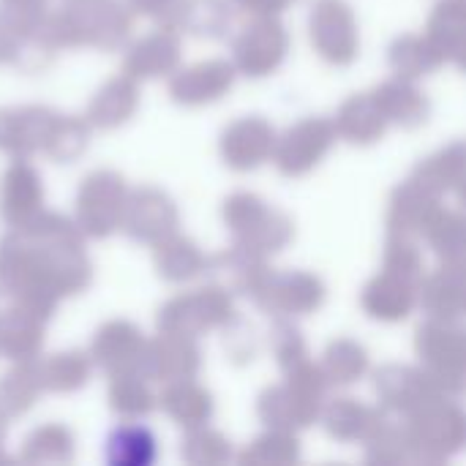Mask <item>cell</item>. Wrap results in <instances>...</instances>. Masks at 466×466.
Masks as SVG:
<instances>
[{"label": "cell", "mask_w": 466, "mask_h": 466, "mask_svg": "<svg viewBox=\"0 0 466 466\" xmlns=\"http://www.w3.org/2000/svg\"><path fill=\"white\" fill-rule=\"evenodd\" d=\"M85 240L76 221L49 210L11 227L0 240V298H14V306L49 325L63 298L93 284Z\"/></svg>", "instance_id": "obj_1"}, {"label": "cell", "mask_w": 466, "mask_h": 466, "mask_svg": "<svg viewBox=\"0 0 466 466\" xmlns=\"http://www.w3.org/2000/svg\"><path fill=\"white\" fill-rule=\"evenodd\" d=\"M221 216L232 235V243L259 257H273L284 251L295 238V221L284 210L268 205L262 197L248 191L227 197Z\"/></svg>", "instance_id": "obj_2"}, {"label": "cell", "mask_w": 466, "mask_h": 466, "mask_svg": "<svg viewBox=\"0 0 466 466\" xmlns=\"http://www.w3.org/2000/svg\"><path fill=\"white\" fill-rule=\"evenodd\" d=\"M407 434L412 442V464L440 466L453 459L466 442L464 412L453 399H440L407 415Z\"/></svg>", "instance_id": "obj_3"}, {"label": "cell", "mask_w": 466, "mask_h": 466, "mask_svg": "<svg viewBox=\"0 0 466 466\" xmlns=\"http://www.w3.org/2000/svg\"><path fill=\"white\" fill-rule=\"evenodd\" d=\"M235 314L232 295L218 284H208L188 295H177L158 309V333L199 339L208 330H221Z\"/></svg>", "instance_id": "obj_4"}, {"label": "cell", "mask_w": 466, "mask_h": 466, "mask_svg": "<svg viewBox=\"0 0 466 466\" xmlns=\"http://www.w3.org/2000/svg\"><path fill=\"white\" fill-rule=\"evenodd\" d=\"M415 352L448 399H459L464 393L466 339L456 322L426 319L415 333Z\"/></svg>", "instance_id": "obj_5"}, {"label": "cell", "mask_w": 466, "mask_h": 466, "mask_svg": "<svg viewBox=\"0 0 466 466\" xmlns=\"http://www.w3.org/2000/svg\"><path fill=\"white\" fill-rule=\"evenodd\" d=\"M128 183L123 175L112 169H98L87 175L76 191V227L85 238L104 240L120 229L126 199H128Z\"/></svg>", "instance_id": "obj_6"}, {"label": "cell", "mask_w": 466, "mask_h": 466, "mask_svg": "<svg viewBox=\"0 0 466 466\" xmlns=\"http://www.w3.org/2000/svg\"><path fill=\"white\" fill-rule=\"evenodd\" d=\"M251 300L268 317H306L325 303V284L309 270H268Z\"/></svg>", "instance_id": "obj_7"}, {"label": "cell", "mask_w": 466, "mask_h": 466, "mask_svg": "<svg viewBox=\"0 0 466 466\" xmlns=\"http://www.w3.org/2000/svg\"><path fill=\"white\" fill-rule=\"evenodd\" d=\"M289 52V33L279 16H254L232 41V66L238 74L262 79L273 74Z\"/></svg>", "instance_id": "obj_8"}, {"label": "cell", "mask_w": 466, "mask_h": 466, "mask_svg": "<svg viewBox=\"0 0 466 466\" xmlns=\"http://www.w3.org/2000/svg\"><path fill=\"white\" fill-rule=\"evenodd\" d=\"M336 145V128L328 117H303L276 137L273 161L284 177H303L322 164Z\"/></svg>", "instance_id": "obj_9"}, {"label": "cell", "mask_w": 466, "mask_h": 466, "mask_svg": "<svg viewBox=\"0 0 466 466\" xmlns=\"http://www.w3.org/2000/svg\"><path fill=\"white\" fill-rule=\"evenodd\" d=\"M309 33L311 44L333 66L355 63L360 52V33L358 19L350 3L344 0H314L309 14Z\"/></svg>", "instance_id": "obj_10"}, {"label": "cell", "mask_w": 466, "mask_h": 466, "mask_svg": "<svg viewBox=\"0 0 466 466\" xmlns=\"http://www.w3.org/2000/svg\"><path fill=\"white\" fill-rule=\"evenodd\" d=\"M374 390L382 401V410L412 415L420 407L448 399L434 377L423 366H404V363H385L374 371Z\"/></svg>", "instance_id": "obj_11"}, {"label": "cell", "mask_w": 466, "mask_h": 466, "mask_svg": "<svg viewBox=\"0 0 466 466\" xmlns=\"http://www.w3.org/2000/svg\"><path fill=\"white\" fill-rule=\"evenodd\" d=\"M202 369V350L197 339L158 333L145 339L137 374L147 382H177V380H197Z\"/></svg>", "instance_id": "obj_12"}, {"label": "cell", "mask_w": 466, "mask_h": 466, "mask_svg": "<svg viewBox=\"0 0 466 466\" xmlns=\"http://www.w3.org/2000/svg\"><path fill=\"white\" fill-rule=\"evenodd\" d=\"M177 227H180V213L169 194H164L161 188H153V186L128 191L120 229L134 243L153 246L156 240L177 232Z\"/></svg>", "instance_id": "obj_13"}, {"label": "cell", "mask_w": 466, "mask_h": 466, "mask_svg": "<svg viewBox=\"0 0 466 466\" xmlns=\"http://www.w3.org/2000/svg\"><path fill=\"white\" fill-rule=\"evenodd\" d=\"M322 404H325L322 399H314L284 380L281 385H270L259 393L257 415L268 429L298 434L319 420Z\"/></svg>", "instance_id": "obj_14"}, {"label": "cell", "mask_w": 466, "mask_h": 466, "mask_svg": "<svg viewBox=\"0 0 466 466\" xmlns=\"http://www.w3.org/2000/svg\"><path fill=\"white\" fill-rule=\"evenodd\" d=\"M238 68L232 60H202L197 66H188L183 71H172L169 79V96L180 106H205L218 98H224L235 85Z\"/></svg>", "instance_id": "obj_15"}, {"label": "cell", "mask_w": 466, "mask_h": 466, "mask_svg": "<svg viewBox=\"0 0 466 466\" xmlns=\"http://www.w3.org/2000/svg\"><path fill=\"white\" fill-rule=\"evenodd\" d=\"M276 137V128L265 117H240L221 134V158L229 169L251 172L273 158Z\"/></svg>", "instance_id": "obj_16"}, {"label": "cell", "mask_w": 466, "mask_h": 466, "mask_svg": "<svg viewBox=\"0 0 466 466\" xmlns=\"http://www.w3.org/2000/svg\"><path fill=\"white\" fill-rule=\"evenodd\" d=\"M142 347H145V333L134 322H128V319H109L93 336L90 360L106 377L137 374Z\"/></svg>", "instance_id": "obj_17"}, {"label": "cell", "mask_w": 466, "mask_h": 466, "mask_svg": "<svg viewBox=\"0 0 466 466\" xmlns=\"http://www.w3.org/2000/svg\"><path fill=\"white\" fill-rule=\"evenodd\" d=\"M55 115V109L41 104L0 109V150L11 158H30L41 153Z\"/></svg>", "instance_id": "obj_18"}, {"label": "cell", "mask_w": 466, "mask_h": 466, "mask_svg": "<svg viewBox=\"0 0 466 466\" xmlns=\"http://www.w3.org/2000/svg\"><path fill=\"white\" fill-rule=\"evenodd\" d=\"M270 265L268 257H259L238 243H232L229 248L205 257V268L202 273L210 279V284H218L221 289H227L232 298H251L257 292V287L262 284V279L268 276Z\"/></svg>", "instance_id": "obj_19"}, {"label": "cell", "mask_w": 466, "mask_h": 466, "mask_svg": "<svg viewBox=\"0 0 466 466\" xmlns=\"http://www.w3.org/2000/svg\"><path fill=\"white\" fill-rule=\"evenodd\" d=\"M418 306L426 319L456 322L466 311V273L464 265L442 262L437 270L423 273L418 284Z\"/></svg>", "instance_id": "obj_20"}, {"label": "cell", "mask_w": 466, "mask_h": 466, "mask_svg": "<svg viewBox=\"0 0 466 466\" xmlns=\"http://www.w3.org/2000/svg\"><path fill=\"white\" fill-rule=\"evenodd\" d=\"M180 55H183L180 33L169 27H158L128 46L126 60H123V74L137 82L169 76L172 71H177Z\"/></svg>", "instance_id": "obj_21"}, {"label": "cell", "mask_w": 466, "mask_h": 466, "mask_svg": "<svg viewBox=\"0 0 466 466\" xmlns=\"http://www.w3.org/2000/svg\"><path fill=\"white\" fill-rule=\"evenodd\" d=\"M44 210V183L27 158H16L0 180V216L8 227H22Z\"/></svg>", "instance_id": "obj_22"}, {"label": "cell", "mask_w": 466, "mask_h": 466, "mask_svg": "<svg viewBox=\"0 0 466 466\" xmlns=\"http://www.w3.org/2000/svg\"><path fill=\"white\" fill-rule=\"evenodd\" d=\"M442 208V197L426 191L423 186H418L415 180H404L390 191V202H388V235L396 238H420L426 224L431 221V216Z\"/></svg>", "instance_id": "obj_23"}, {"label": "cell", "mask_w": 466, "mask_h": 466, "mask_svg": "<svg viewBox=\"0 0 466 466\" xmlns=\"http://www.w3.org/2000/svg\"><path fill=\"white\" fill-rule=\"evenodd\" d=\"M418 284L399 273H377L360 292V306L371 319L401 322L418 309Z\"/></svg>", "instance_id": "obj_24"}, {"label": "cell", "mask_w": 466, "mask_h": 466, "mask_svg": "<svg viewBox=\"0 0 466 466\" xmlns=\"http://www.w3.org/2000/svg\"><path fill=\"white\" fill-rule=\"evenodd\" d=\"M385 420L382 407L363 404L352 396H341L322 404L319 423L325 434L336 442H366L369 434Z\"/></svg>", "instance_id": "obj_25"}, {"label": "cell", "mask_w": 466, "mask_h": 466, "mask_svg": "<svg viewBox=\"0 0 466 466\" xmlns=\"http://www.w3.org/2000/svg\"><path fill=\"white\" fill-rule=\"evenodd\" d=\"M137 109H139V85L137 79L120 74L96 90V96L87 104L85 120L90 123V128L112 131L126 126L137 115Z\"/></svg>", "instance_id": "obj_26"}, {"label": "cell", "mask_w": 466, "mask_h": 466, "mask_svg": "<svg viewBox=\"0 0 466 466\" xmlns=\"http://www.w3.org/2000/svg\"><path fill=\"white\" fill-rule=\"evenodd\" d=\"M371 96H374L377 106L382 109L385 120L396 123L407 131L426 126L431 117V101L420 87H415V82L393 76V79L377 85L371 90Z\"/></svg>", "instance_id": "obj_27"}, {"label": "cell", "mask_w": 466, "mask_h": 466, "mask_svg": "<svg viewBox=\"0 0 466 466\" xmlns=\"http://www.w3.org/2000/svg\"><path fill=\"white\" fill-rule=\"evenodd\" d=\"M333 128H336V137L347 139L350 145L366 147L385 137L388 120L371 93H358V96H350L339 106L333 117Z\"/></svg>", "instance_id": "obj_28"}, {"label": "cell", "mask_w": 466, "mask_h": 466, "mask_svg": "<svg viewBox=\"0 0 466 466\" xmlns=\"http://www.w3.org/2000/svg\"><path fill=\"white\" fill-rule=\"evenodd\" d=\"M156 404L183 429H197L210 423L216 404L208 388H202L194 380H177L167 382L161 396H156Z\"/></svg>", "instance_id": "obj_29"}, {"label": "cell", "mask_w": 466, "mask_h": 466, "mask_svg": "<svg viewBox=\"0 0 466 466\" xmlns=\"http://www.w3.org/2000/svg\"><path fill=\"white\" fill-rule=\"evenodd\" d=\"M46 336V322L33 317L30 311L11 306L0 311V358L5 360H33L38 358Z\"/></svg>", "instance_id": "obj_30"}, {"label": "cell", "mask_w": 466, "mask_h": 466, "mask_svg": "<svg viewBox=\"0 0 466 466\" xmlns=\"http://www.w3.org/2000/svg\"><path fill=\"white\" fill-rule=\"evenodd\" d=\"M410 180H415L418 186H423L426 191L445 197V194H461L466 180V150L464 142H453L448 147H442L440 153L423 158Z\"/></svg>", "instance_id": "obj_31"}, {"label": "cell", "mask_w": 466, "mask_h": 466, "mask_svg": "<svg viewBox=\"0 0 466 466\" xmlns=\"http://www.w3.org/2000/svg\"><path fill=\"white\" fill-rule=\"evenodd\" d=\"M423 35L434 44V49L442 55L445 63H453L456 68H461L466 52L464 0H440L437 8L429 16V25H426Z\"/></svg>", "instance_id": "obj_32"}, {"label": "cell", "mask_w": 466, "mask_h": 466, "mask_svg": "<svg viewBox=\"0 0 466 466\" xmlns=\"http://www.w3.org/2000/svg\"><path fill=\"white\" fill-rule=\"evenodd\" d=\"M153 265L164 281L183 284V281H191L194 276L202 273L205 254L199 251V246L191 238L172 232V235L153 243Z\"/></svg>", "instance_id": "obj_33"}, {"label": "cell", "mask_w": 466, "mask_h": 466, "mask_svg": "<svg viewBox=\"0 0 466 466\" xmlns=\"http://www.w3.org/2000/svg\"><path fill=\"white\" fill-rule=\"evenodd\" d=\"M44 385L38 374V358L14 363L11 371L0 377V415L5 420L27 415L41 399Z\"/></svg>", "instance_id": "obj_34"}, {"label": "cell", "mask_w": 466, "mask_h": 466, "mask_svg": "<svg viewBox=\"0 0 466 466\" xmlns=\"http://www.w3.org/2000/svg\"><path fill=\"white\" fill-rule=\"evenodd\" d=\"M442 63L445 60L434 49V44L426 35H418V33L399 35L388 49V66H390L393 76L407 79V82H418V79L434 74Z\"/></svg>", "instance_id": "obj_35"}, {"label": "cell", "mask_w": 466, "mask_h": 466, "mask_svg": "<svg viewBox=\"0 0 466 466\" xmlns=\"http://www.w3.org/2000/svg\"><path fill=\"white\" fill-rule=\"evenodd\" d=\"M109 466H150L158 459V442L142 423H120L109 431L104 448Z\"/></svg>", "instance_id": "obj_36"}, {"label": "cell", "mask_w": 466, "mask_h": 466, "mask_svg": "<svg viewBox=\"0 0 466 466\" xmlns=\"http://www.w3.org/2000/svg\"><path fill=\"white\" fill-rule=\"evenodd\" d=\"M38 374H41L44 393L68 396L87 385V380L93 374V360H90V355H85L79 350H66V352L38 360Z\"/></svg>", "instance_id": "obj_37"}, {"label": "cell", "mask_w": 466, "mask_h": 466, "mask_svg": "<svg viewBox=\"0 0 466 466\" xmlns=\"http://www.w3.org/2000/svg\"><path fill=\"white\" fill-rule=\"evenodd\" d=\"M232 27L229 0H183L175 16V33H191L197 38H224Z\"/></svg>", "instance_id": "obj_38"}, {"label": "cell", "mask_w": 466, "mask_h": 466, "mask_svg": "<svg viewBox=\"0 0 466 466\" xmlns=\"http://www.w3.org/2000/svg\"><path fill=\"white\" fill-rule=\"evenodd\" d=\"M369 366H371V360H369L366 347L352 339L330 341L322 355V363H319L330 388H350V385L360 382L369 374Z\"/></svg>", "instance_id": "obj_39"}, {"label": "cell", "mask_w": 466, "mask_h": 466, "mask_svg": "<svg viewBox=\"0 0 466 466\" xmlns=\"http://www.w3.org/2000/svg\"><path fill=\"white\" fill-rule=\"evenodd\" d=\"M429 248L440 257V262H451V265H464L466 254V227L461 213L451 210V208H440L431 221L426 224L423 235H420Z\"/></svg>", "instance_id": "obj_40"}, {"label": "cell", "mask_w": 466, "mask_h": 466, "mask_svg": "<svg viewBox=\"0 0 466 466\" xmlns=\"http://www.w3.org/2000/svg\"><path fill=\"white\" fill-rule=\"evenodd\" d=\"M90 123L76 115H55V123L49 128V137L44 142V156L57 161V164H71L76 161L87 145H90Z\"/></svg>", "instance_id": "obj_41"}, {"label": "cell", "mask_w": 466, "mask_h": 466, "mask_svg": "<svg viewBox=\"0 0 466 466\" xmlns=\"http://www.w3.org/2000/svg\"><path fill=\"white\" fill-rule=\"evenodd\" d=\"M109 410L126 420H139L147 418L156 410V393L150 390L147 380H142L139 374H117L109 377Z\"/></svg>", "instance_id": "obj_42"}, {"label": "cell", "mask_w": 466, "mask_h": 466, "mask_svg": "<svg viewBox=\"0 0 466 466\" xmlns=\"http://www.w3.org/2000/svg\"><path fill=\"white\" fill-rule=\"evenodd\" d=\"M19 461L25 464H55L66 466L74 461V437L66 426H41L35 429L25 445Z\"/></svg>", "instance_id": "obj_43"}, {"label": "cell", "mask_w": 466, "mask_h": 466, "mask_svg": "<svg viewBox=\"0 0 466 466\" xmlns=\"http://www.w3.org/2000/svg\"><path fill=\"white\" fill-rule=\"evenodd\" d=\"M366 461L374 466H404L412 464V442L404 423H390L388 418L369 434Z\"/></svg>", "instance_id": "obj_44"}, {"label": "cell", "mask_w": 466, "mask_h": 466, "mask_svg": "<svg viewBox=\"0 0 466 466\" xmlns=\"http://www.w3.org/2000/svg\"><path fill=\"white\" fill-rule=\"evenodd\" d=\"M238 461L243 466H289L300 461V442L289 431L268 429V434L257 437Z\"/></svg>", "instance_id": "obj_45"}, {"label": "cell", "mask_w": 466, "mask_h": 466, "mask_svg": "<svg viewBox=\"0 0 466 466\" xmlns=\"http://www.w3.org/2000/svg\"><path fill=\"white\" fill-rule=\"evenodd\" d=\"M33 25H22L0 11V66H19L22 71H41V57L30 35Z\"/></svg>", "instance_id": "obj_46"}, {"label": "cell", "mask_w": 466, "mask_h": 466, "mask_svg": "<svg viewBox=\"0 0 466 466\" xmlns=\"http://www.w3.org/2000/svg\"><path fill=\"white\" fill-rule=\"evenodd\" d=\"M180 456H183L186 464L221 466L232 461V445L221 431H216V429H210L205 423V426H197V429H186Z\"/></svg>", "instance_id": "obj_47"}, {"label": "cell", "mask_w": 466, "mask_h": 466, "mask_svg": "<svg viewBox=\"0 0 466 466\" xmlns=\"http://www.w3.org/2000/svg\"><path fill=\"white\" fill-rule=\"evenodd\" d=\"M268 347H270V352H273L281 371H289L298 363L311 358L300 328L289 317H273V325L268 330Z\"/></svg>", "instance_id": "obj_48"}, {"label": "cell", "mask_w": 466, "mask_h": 466, "mask_svg": "<svg viewBox=\"0 0 466 466\" xmlns=\"http://www.w3.org/2000/svg\"><path fill=\"white\" fill-rule=\"evenodd\" d=\"M382 270L388 273H399L404 279L420 281L426 273V257L423 248L418 246L415 238H396L388 235V246L382 254Z\"/></svg>", "instance_id": "obj_49"}, {"label": "cell", "mask_w": 466, "mask_h": 466, "mask_svg": "<svg viewBox=\"0 0 466 466\" xmlns=\"http://www.w3.org/2000/svg\"><path fill=\"white\" fill-rule=\"evenodd\" d=\"M221 330H224V350H227V358L232 363L248 366V363H254L259 358V352H262V336H259V330L248 319L232 314V319Z\"/></svg>", "instance_id": "obj_50"}, {"label": "cell", "mask_w": 466, "mask_h": 466, "mask_svg": "<svg viewBox=\"0 0 466 466\" xmlns=\"http://www.w3.org/2000/svg\"><path fill=\"white\" fill-rule=\"evenodd\" d=\"M134 14L150 16L158 22V27H175V16L183 5V0H128Z\"/></svg>", "instance_id": "obj_51"}, {"label": "cell", "mask_w": 466, "mask_h": 466, "mask_svg": "<svg viewBox=\"0 0 466 466\" xmlns=\"http://www.w3.org/2000/svg\"><path fill=\"white\" fill-rule=\"evenodd\" d=\"M0 11L22 25H35L49 11V0H0Z\"/></svg>", "instance_id": "obj_52"}, {"label": "cell", "mask_w": 466, "mask_h": 466, "mask_svg": "<svg viewBox=\"0 0 466 466\" xmlns=\"http://www.w3.org/2000/svg\"><path fill=\"white\" fill-rule=\"evenodd\" d=\"M295 0H232L235 8L251 14V16H279L287 11Z\"/></svg>", "instance_id": "obj_53"}, {"label": "cell", "mask_w": 466, "mask_h": 466, "mask_svg": "<svg viewBox=\"0 0 466 466\" xmlns=\"http://www.w3.org/2000/svg\"><path fill=\"white\" fill-rule=\"evenodd\" d=\"M5 434H8V420H5V418L0 415V464H14V459L3 453V445H5Z\"/></svg>", "instance_id": "obj_54"}, {"label": "cell", "mask_w": 466, "mask_h": 466, "mask_svg": "<svg viewBox=\"0 0 466 466\" xmlns=\"http://www.w3.org/2000/svg\"><path fill=\"white\" fill-rule=\"evenodd\" d=\"M63 3H74V0H63Z\"/></svg>", "instance_id": "obj_55"}]
</instances>
